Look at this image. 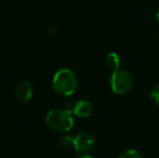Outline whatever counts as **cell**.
I'll list each match as a JSON object with an SVG mask.
<instances>
[{
	"label": "cell",
	"instance_id": "obj_1",
	"mask_svg": "<svg viewBox=\"0 0 159 158\" xmlns=\"http://www.w3.org/2000/svg\"><path fill=\"white\" fill-rule=\"evenodd\" d=\"M46 124L55 132H68L74 126L73 112L67 108H55L47 114Z\"/></svg>",
	"mask_w": 159,
	"mask_h": 158
},
{
	"label": "cell",
	"instance_id": "obj_2",
	"mask_svg": "<svg viewBox=\"0 0 159 158\" xmlns=\"http://www.w3.org/2000/svg\"><path fill=\"white\" fill-rule=\"evenodd\" d=\"M52 86L57 93L64 95V97H69L77 89V76L69 68H62V70H57L53 76Z\"/></svg>",
	"mask_w": 159,
	"mask_h": 158
},
{
	"label": "cell",
	"instance_id": "obj_3",
	"mask_svg": "<svg viewBox=\"0 0 159 158\" xmlns=\"http://www.w3.org/2000/svg\"><path fill=\"white\" fill-rule=\"evenodd\" d=\"M111 88L113 92L116 94H126L132 89L133 86V77L128 72L127 70H114L109 79Z\"/></svg>",
	"mask_w": 159,
	"mask_h": 158
},
{
	"label": "cell",
	"instance_id": "obj_4",
	"mask_svg": "<svg viewBox=\"0 0 159 158\" xmlns=\"http://www.w3.org/2000/svg\"><path fill=\"white\" fill-rule=\"evenodd\" d=\"M95 139L88 132H79L75 137V150L79 153L89 152L93 148Z\"/></svg>",
	"mask_w": 159,
	"mask_h": 158
},
{
	"label": "cell",
	"instance_id": "obj_5",
	"mask_svg": "<svg viewBox=\"0 0 159 158\" xmlns=\"http://www.w3.org/2000/svg\"><path fill=\"white\" fill-rule=\"evenodd\" d=\"M34 93V87L30 81H21L16 87L15 90V94H16L17 99L23 103L30 101Z\"/></svg>",
	"mask_w": 159,
	"mask_h": 158
},
{
	"label": "cell",
	"instance_id": "obj_6",
	"mask_svg": "<svg viewBox=\"0 0 159 158\" xmlns=\"http://www.w3.org/2000/svg\"><path fill=\"white\" fill-rule=\"evenodd\" d=\"M93 112V106L89 101L86 100H80L76 102L75 106L73 108V114L81 118H87L89 117Z\"/></svg>",
	"mask_w": 159,
	"mask_h": 158
},
{
	"label": "cell",
	"instance_id": "obj_7",
	"mask_svg": "<svg viewBox=\"0 0 159 158\" xmlns=\"http://www.w3.org/2000/svg\"><path fill=\"white\" fill-rule=\"evenodd\" d=\"M105 63H106L107 67L111 68V70H117L120 68V64H121V59L120 56L115 52H111L106 55L105 59Z\"/></svg>",
	"mask_w": 159,
	"mask_h": 158
},
{
	"label": "cell",
	"instance_id": "obj_8",
	"mask_svg": "<svg viewBox=\"0 0 159 158\" xmlns=\"http://www.w3.org/2000/svg\"><path fill=\"white\" fill-rule=\"evenodd\" d=\"M59 145L65 150H70V148L75 150V138L70 137V135H63L60 139Z\"/></svg>",
	"mask_w": 159,
	"mask_h": 158
},
{
	"label": "cell",
	"instance_id": "obj_9",
	"mask_svg": "<svg viewBox=\"0 0 159 158\" xmlns=\"http://www.w3.org/2000/svg\"><path fill=\"white\" fill-rule=\"evenodd\" d=\"M118 158H144L140 152L135 150H127L122 153Z\"/></svg>",
	"mask_w": 159,
	"mask_h": 158
},
{
	"label": "cell",
	"instance_id": "obj_10",
	"mask_svg": "<svg viewBox=\"0 0 159 158\" xmlns=\"http://www.w3.org/2000/svg\"><path fill=\"white\" fill-rule=\"evenodd\" d=\"M151 99L154 102V104H156L159 106V84H156L151 91Z\"/></svg>",
	"mask_w": 159,
	"mask_h": 158
},
{
	"label": "cell",
	"instance_id": "obj_11",
	"mask_svg": "<svg viewBox=\"0 0 159 158\" xmlns=\"http://www.w3.org/2000/svg\"><path fill=\"white\" fill-rule=\"evenodd\" d=\"M57 32V29H55V27H51L49 28V34L50 35H54V33Z\"/></svg>",
	"mask_w": 159,
	"mask_h": 158
},
{
	"label": "cell",
	"instance_id": "obj_12",
	"mask_svg": "<svg viewBox=\"0 0 159 158\" xmlns=\"http://www.w3.org/2000/svg\"><path fill=\"white\" fill-rule=\"evenodd\" d=\"M78 158H93V157H92V156H90V155H87V154H84V155H82V156L78 157Z\"/></svg>",
	"mask_w": 159,
	"mask_h": 158
},
{
	"label": "cell",
	"instance_id": "obj_13",
	"mask_svg": "<svg viewBox=\"0 0 159 158\" xmlns=\"http://www.w3.org/2000/svg\"><path fill=\"white\" fill-rule=\"evenodd\" d=\"M156 16H157V21L159 22V8H158V11H157V14H156Z\"/></svg>",
	"mask_w": 159,
	"mask_h": 158
}]
</instances>
